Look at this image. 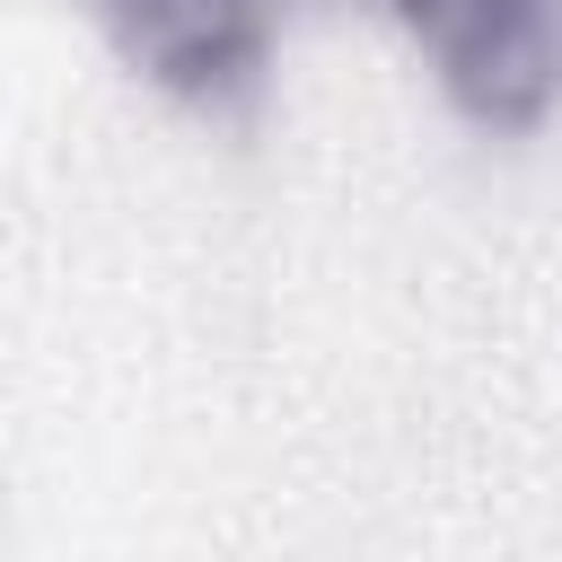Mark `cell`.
Listing matches in <instances>:
<instances>
[{"instance_id":"1","label":"cell","mask_w":562,"mask_h":562,"mask_svg":"<svg viewBox=\"0 0 562 562\" xmlns=\"http://www.w3.org/2000/svg\"><path fill=\"white\" fill-rule=\"evenodd\" d=\"M395 18L474 132H536L562 105V0H395Z\"/></svg>"},{"instance_id":"2","label":"cell","mask_w":562,"mask_h":562,"mask_svg":"<svg viewBox=\"0 0 562 562\" xmlns=\"http://www.w3.org/2000/svg\"><path fill=\"white\" fill-rule=\"evenodd\" d=\"M114 53L202 123H255L272 88V0H79Z\"/></svg>"}]
</instances>
